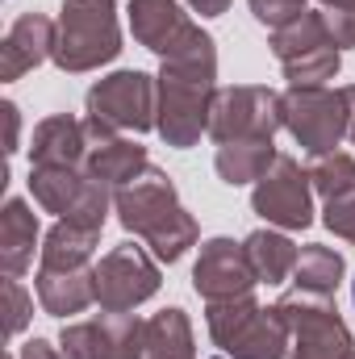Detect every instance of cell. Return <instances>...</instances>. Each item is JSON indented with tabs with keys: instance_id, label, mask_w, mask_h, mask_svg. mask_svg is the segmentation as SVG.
<instances>
[{
	"instance_id": "7402d4cb",
	"label": "cell",
	"mask_w": 355,
	"mask_h": 359,
	"mask_svg": "<svg viewBox=\"0 0 355 359\" xmlns=\"http://www.w3.org/2000/svg\"><path fill=\"white\" fill-rule=\"evenodd\" d=\"M142 359H192V330L180 309H163L147 322Z\"/></svg>"
},
{
	"instance_id": "4316f807",
	"label": "cell",
	"mask_w": 355,
	"mask_h": 359,
	"mask_svg": "<svg viewBox=\"0 0 355 359\" xmlns=\"http://www.w3.org/2000/svg\"><path fill=\"white\" fill-rule=\"evenodd\" d=\"M105 213H109V184L88 176L84 192H80V201L72 205V213H67L63 222H72V226H84V230H100V226H105Z\"/></svg>"
},
{
	"instance_id": "4dcf8cb0",
	"label": "cell",
	"mask_w": 355,
	"mask_h": 359,
	"mask_svg": "<svg viewBox=\"0 0 355 359\" xmlns=\"http://www.w3.org/2000/svg\"><path fill=\"white\" fill-rule=\"evenodd\" d=\"M4 301H8V322H4V330H8V339H13V334H21V326L29 322V297H25V288L17 284V276L4 280Z\"/></svg>"
},
{
	"instance_id": "52a82bcc",
	"label": "cell",
	"mask_w": 355,
	"mask_h": 359,
	"mask_svg": "<svg viewBox=\"0 0 355 359\" xmlns=\"http://www.w3.org/2000/svg\"><path fill=\"white\" fill-rule=\"evenodd\" d=\"M284 126V96L272 88H226L213 96L209 134L217 142H247V138H272Z\"/></svg>"
},
{
	"instance_id": "9c48e42d",
	"label": "cell",
	"mask_w": 355,
	"mask_h": 359,
	"mask_svg": "<svg viewBox=\"0 0 355 359\" xmlns=\"http://www.w3.org/2000/svg\"><path fill=\"white\" fill-rule=\"evenodd\" d=\"M92 276H96V305H100L105 313H130L134 305H142V301L155 297V288H159L155 264L147 259L142 247H130V243L113 247V251L92 268Z\"/></svg>"
},
{
	"instance_id": "7c38bea8",
	"label": "cell",
	"mask_w": 355,
	"mask_h": 359,
	"mask_svg": "<svg viewBox=\"0 0 355 359\" xmlns=\"http://www.w3.org/2000/svg\"><path fill=\"white\" fill-rule=\"evenodd\" d=\"M147 322L130 313H105L80 326L63 330V355L67 359H142Z\"/></svg>"
},
{
	"instance_id": "3957f363",
	"label": "cell",
	"mask_w": 355,
	"mask_h": 359,
	"mask_svg": "<svg viewBox=\"0 0 355 359\" xmlns=\"http://www.w3.org/2000/svg\"><path fill=\"white\" fill-rule=\"evenodd\" d=\"M209 334L234 359H284L293 330L276 309L255 305L247 292L230 301H209Z\"/></svg>"
},
{
	"instance_id": "74e56055",
	"label": "cell",
	"mask_w": 355,
	"mask_h": 359,
	"mask_svg": "<svg viewBox=\"0 0 355 359\" xmlns=\"http://www.w3.org/2000/svg\"><path fill=\"white\" fill-rule=\"evenodd\" d=\"M347 359H355V351H351V355H347Z\"/></svg>"
},
{
	"instance_id": "e0dca14e",
	"label": "cell",
	"mask_w": 355,
	"mask_h": 359,
	"mask_svg": "<svg viewBox=\"0 0 355 359\" xmlns=\"http://www.w3.org/2000/svg\"><path fill=\"white\" fill-rule=\"evenodd\" d=\"M38 301L46 313H80L96 301V276L88 268H67V271H55V268H42L38 271Z\"/></svg>"
},
{
	"instance_id": "5bb4252c",
	"label": "cell",
	"mask_w": 355,
	"mask_h": 359,
	"mask_svg": "<svg viewBox=\"0 0 355 359\" xmlns=\"http://www.w3.org/2000/svg\"><path fill=\"white\" fill-rule=\"evenodd\" d=\"M255 268L247 259V247L230 243V238H213L201 247V259L192 271V284L205 301H230V297H247L255 288Z\"/></svg>"
},
{
	"instance_id": "9a60e30c",
	"label": "cell",
	"mask_w": 355,
	"mask_h": 359,
	"mask_svg": "<svg viewBox=\"0 0 355 359\" xmlns=\"http://www.w3.org/2000/svg\"><path fill=\"white\" fill-rule=\"evenodd\" d=\"M55 25L42 17V13H25L13 21V29L4 34V46H0V76L4 80H17L25 76L29 67H38L46 55H55Z\"/></svg>"
},
{
	"instance_id": "d590c367",
	"label": "cell",
	"mask_w": 355,
	"mask_h": 359,
	"mask_svg": "<svg viewBox=\"0 0 355 359\" xmlns=\"http://www.w3.org/2000/svg\"><path fill=\"white\" fill-rule=\"evenodd\" d=\"M347 4H355V0H326V8H347Z\"/></svg>"
},
{
	"instance_id": "5b68a950",
	"label": "cell",
	"mask_w": 355,
	"mask_h": 359,
	"mask_svg": "<svg viewBox=\"0 0 355 359\" xmlns=\"http://www.w3.org/2000/svg\"><path fill=\"white\" fill-rule=\"evenodd\" d=\"M276 313L297 334L293 359H347L351 355V334L339 322V309H335L330 297L297 288V292H288V297L276 301Z\"/></svg>"
},
{
	"instance_id": "8fae6325",
	"label": "cell",
	"mask_w": 355,
	"mask_h": 359,
	"mask_svg": "<svg viewBox=\"0 0 355 359\" xmlns=\"http://www.w3.org/2000/svg\"><path fill=\"white\" fill-rule=\"evenodd\" d=\"M251 205H255V213L267 217L272 226L305 230V226L314 222V205H309V172H301L297 159L276 155V163H272L264 176H260V184H255Z\"/></svg>"
},
{
	"instance_id": "e575fe53",
	"label": "cell",
	"mask_w": 355,
	"mask_h": 359,
	"mask_svg": "<svg viewBox=\"0 0 355 359\" xmlns=\"http://www.w3.org/2000/svg\"><path fill=\"white\" fill-rule=\"evenodd\" d=\"M343 96H347V113H351V126H347V134H351V142H355V84H351V88H343Z\"/></svg>"
},
{
	"instance_id": "ac0fdd59",
	"label": "cell",
	"mask_w": 355,
	"mask_h": 359,
	"mask_svg": "<svg viewBox=\"0 0 355 359\" xmlns=\"http://www.w3.org/2000/svg\"><path fill=\"white\" fill-rule=\"evenodd\" d=\"M34 243H38V217L29 213L25 201H8L0 213V264L8 276H21L34 259Z\"/></svg>"
},
{
	"instance_id": "83f0119b",
	"label": "cell",
	"mask_w": 355,
	"mask_h": 359,
	"mask_svg": "<svg viewBox=\"0 0 355 359\" xmlns=\"http://www.w3.org/2000/svg\"><path fill=\"white\" fill-rule=\"evenodd\" d=\"M326 226H330L339 238L355 243V184L347 192H339V196L326 201Z\"/></svg>"
},
{
	"instance_id": "cb8c5ba5",
	"label": "cell",
	"mask_w": 355,
	"mask_h": 359,
	"mask_svg": "<svg viewBox=\"0 0 355 359\" xmlns=\"http://www.w3.org/2000/svg\"><path fill=\"white\" fill-rule=\"evenodd\" d=\"M243 247H247V259H251L255 276L267 280V284H280L288 271L297 268V255H301L284 234H272V230H255Z\"/></svg>"
},
{
	"instance_id": "30bf717a",
	"label": "cell",
	"mask_w": 355,
	"mask_h": 359,
	"mask_svg": "<svg viewBox=\"0 0 355 359\" xmlns=\"http://www.w3.org/2000/svg\"><path fill=\"white\" fill-rule=\"evenodd\" d=\"M88 117L109 130H151L159 117L155 80L142 72H117L88 92Z\"/></svg>"
},
{
	"instance_id": "836d02e7",
	"label": "cell",
	"mask_w": 355,
	"mask_h": 359,
	"mask_svg": "<svg viewBox=\"0 0 355 359\" xmlns=\"http://www.w3.org/2000/svg\"><path fill=\"white\" fill-rule=\"evenodd\" d=\"M4 117H8V151H17V109L4 104Z\"/></svg>"
},
{
	"instance_id": "7a4b0ae2",
	"label": "cell",
	"mask_w": 355,
	"mask_h": 359,
	"mask_svg": "<svg viewBox=\"0 0 355 359\" xmlns=\"http://www.w3.org/2000/svg\"><path fill=\"white\" fill-rule=\"evenodd\" d=\"M117 213H121V226L142 234L155 247V255L168 264H176L196 243V222L180 209L172 180L155 168H147L138 180L117 188Z\"/></svg>"
},
{
	"instance_id": "4fadbf2b",
	"label": "cell",
	"mask_w": 355,
	"mask_h": 359,
	"mask_svg": "<svg viewBox=\"0 0 355 359\" xmlns=\"http://www.w3.org/2000/svg\"><path fill=\"white\" fill-rule=\"evenodd\" d=\"M130 29L142 46H151L163 59H176V55L201 46L209 38L180 13L176 0H134L130 4Z\"/></svg>"
},
{
	"instance_id": "484cf974",
	"label": "cell",
	"mask_w": 355,
	"mask_h": 359,
	"mask_svg": "<svg viewBox=\"0 0 355 359\" xmlns=\"http://www.w3.org/2000/svg\"><path fill=\"white\" fill-rule=\"evenodd\" d=\"M309 184L330 201V196H339V192H347L355 184V159L351 155H343V151H326V155H314V163H309Z\"/></svg>"
},
{
	"instance_id": "d6a6232c",
	"label": "cell",
	"mask_w": 355,
	"mask_h": 359,
	"mask_svg": "<svg viewBox=\"0 0 355 359\" xmlns=\"http://www.w3.org/2000/svg\"><path fill=\"white\" fill-rule=\"evenodd\" d=\"M201 17H217V13H226L230 8V0H188Z\"/></svg>"
},
{
	"instance_id": "44dd1931",
	"label": "cell",
	"mask_w": 355,
	"mask_h": 359,
	"mask_svg": "<svg viewBox=\"0 0 355 359\" xmlns=\"http://www.w3.org/2000/svg\"><path fill=\"white\" fill-rule=\"evenodd\" d=\"M84 184H88V172H80V168H34V172H29L34 201H38L42 209H51V213H63V217H67L72 205L80 201Z\"/></svg>"
},
{
	"instance_id": "f546056e",
	"label": "cell",
	"mask_w": 355,
	"mask_h": 359,
	"mask_svg": "<svg viewBox=\"0 0 355 359\" xmlns=\"http://www.w3.org/2000/svg\"><path fill=\"white\" fill-rule=\"evenodd\" d=\"M322 25L335 46H355V4L347 8H322Z\"/></svg>"
},
{
	"instance_id": "ffe728a7",
	"label": "cell",
	"mask_w": 355,
	"mask_h": 359,
	"mask_svg": "<svg viewBox=\"0 0 355 359\" xmlns=\"http://www.w3.org/2000/svg\"><path fill=\"white\" fill-rule=\"evenodd\" d=\"M276 163L272 138H247V142H222L217 147V176L226 184H251Z\"/></svg>"
},
{
	"instance_id": "1f68e13d",
	"label": "cell",
	"mask_w": 355,
	"mask_h": 359,
	"mask_svg": "<svg viewBox=\"0 0 355 359\" xmlns=\"http://www.w3.org/2000/svg\"><path fill=\"white\" fill-rule=\"evenodd\" d=\"M21 359H63L51 343H42V339H34V343H25L21 347Z\"/></svg>"
},
{
	"instance_id": "8d00e7d4",
	"label": "cell",
	"mask_w": 355,
	"mask_h": 359,
	"mask_svg": "<svg viewBox=\"0 0 355 359\" xmlns=\"http://www.w3.org/2000/svg\"><path fill=\"white\" fill-rule=\"evenodd\" d=\"M351 297H355V284H351Z\"/></svg>"
},
{
	"instance_id": "f35d334b",
	"label": "cell",
	"mask_w": 355,
	"mask_h": 359,
	"mask_svg": "<svg viewBox=\"0 0 355 359\" xmlns=\"http://www.w3.org/2000/svg\"><path fill=\"white\" fill-rule=\"evenodd\" d=\"M8 359H13V355H8Z\"/></svg>"
},
{
	"instance_id": "8992f818",
	"label": "cell",
	"mask_w": 355,
	"mask_h": 359,
	"mask_svg": "<svg viewBox=\"0 0 355 359\" xmlns=\"http://www.w3.org/2000/svg\"><path fill=\"white\" fill-rule=\"evenodd\" d=\"M272 50L293 88H322V80L339 72V46L330 42L322 13H305L284 29H272Z\"/></svg>"
},
{
	"instance_id": "277c9868",
	"label": "cell",
	"mask_w": 355,
	"mask_h": 359,
	"mask_svg": "<svg viewBox=\"0 0 355 359\" xmlns=\"http://www.w3.org/2000/svg\"><path fill=\"white\" fill-rule=\"evenodd\" d=\"M121 50L117 8L113 0H63L59 34H55V63L63 72H92Z\"/></svg>"
},
{
	"instance_id": "d4e9b609",
	"label": "cell",
	"mask_w": 355,
	"mask_h": 359,
	"mask_svg": "<svg viewBox=\"0 0 355 359\" xmlns=\"http://www.w3.org/2000/svg\"><path fill=\"white\" fill-rule=\"evenodd\" d=\"M293 280L301 292H318V297H335L339 280H343V255H335L330 247H305L297 255V268H293Z\"/></svg>"
},
{
	"instance_id": "2e32d148",
	"label": "cell",
	"mask_w": 355,
	"mask_h": 359,
	"mask_svg": "<svg viewBox=\"0 0 355 359\" xmlns=\"http://www.w3.org/2000/svg\"><path fill=\"white\" fill-rule=\"evenodd\" d=\"M88 147H92L88 130L76 117L59 113V117H46L34 130L29 155H34V168H80L88 159Z\"/></svg>"
},
{
	"instance_id": "603a6c76",
	"label": "cell",
	"mask_w": 355,
	"mask_h": 359,
	"mask_svg": "<svg viewBox=\"0 0 355 359\" xmlns=\"http://www.w3.org/2000/svg\"><path fill=\"white\" fill-rule=\"evenodd\" d=\"M100 230H84V226H72V222H59L51 234H46V247H42V268L67 271V268H84L96 247Z\"/></svg>"
},
{
	"instance_id": "ba28073f",
	"label": "cell",
	"mask_w": 355,
	"mask_h": 359,
	"mask_svg": "<svg viewBox=\"0 0 355 359\" xmlns=\"http://www.w3.org/2000/svg\"><path fill=\"white\" fill-rule=\"evenodd\" d=\"M284 126L309 155H326L351 126L347 96L326 88H293L284 96Z\"/></svg>"
},
{
	"instance_id": "f1b7e54d",
	"label": "cell",
	"mask_w": 355,
	"mask_h": 359,
	"mask_svg": "<svg viewBox=\"0 0 355 359\" xmlns=\"http://www.w3.org/2000/svg\"><path fill=\"white\" fill-rule=\"evenodd\" d=\"M251 13L272 29H284L297 17H305V0H251Z\"/></svg>"
},
{
	"instance_id": "6da1fadb",
	"label": "cell",
	"mask_w": 355,
	"mask_h": 359,
	"mask_svg": "<svg viewBox=\"0 0 355 359\" xmlns=\"http://www.w3.org/2000/svg\"><path fill=\"white\" fill-rule=\"evenodd\" d=\"M213 76H217L213 38H205L201 46L184 50L176 59H163L155 126L172 147H192L201 138V130H209V113H213V96H217Z\"/></svg>"
},
{
	"instance_id": "d6986e66",
	"label": "cell",
	"mask_w": 355,
	"mask_h": 359,
	"mask_svg": "<svg viewBox=\"0 0 355 359\" xmlns=\"http://www.w3.org/2000/svg\"><path fill=\"white\" fill-rule=\"evenodd\" d=\"M88 176L105 180L109 188L113 184H130L147 172V151L134 147V142H121V138H105V142H92L88 147Z\"/></svg>"
}]
</instances>
